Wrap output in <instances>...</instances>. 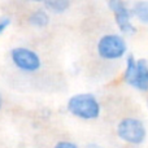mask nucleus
Instances as JSON below:
<instances>
[{"label":"nucleus","instance_id":"10","mask_svg":"<svg viewBox=\"0 0 148 148\" xmlns=\"http://www.w3.org/2000/svg\"><path fill=\"white\" fill-rule=\"evenodd\" d=\"M53 148H79L75 143L73 142H69V140H60L55 144Z\"/></svg>","mask_w":148,"mask_h":148},{"label":"nucleus","instance_id":"1","mask_svg":"<svg viewBox=\"0 0 148 148\" xmlns=\"http://www.w3.org/2000/svg\"><path fill=\"white\" fill-rule=\"evenodd\" d=\"M66 109L70 114L81 120H96L101 113V105L94 94L82 92L75 94L68 100Z\"/></svg>","mask_w":148,"mask_h":148},{"label":"nucleus","instance_id":"14","mask_svg":"<svg viewBox=\"0 0 148 148\" xmlns=\"http://www.w3.org/2000/svg\"><path fill=\"white\" fill-rule=\"evenodd\" d=\"M147 107H148V99H147Z\"/></svg>","mask_w":148,"mask_h":148},{"label":"nucleus","instance_id":"5","mask_svg":"<svg viewBox=\"0 0 148 148\" xmlns=\"http://www.w3.org/2000/svg\"><path fill=\"white\" fill-rule=\"evenodd\" d=\"M12 62L18 70L25 73H35L42 68V60L35 51L27 47H14L10 51Z\"/></svg>","mask_w":148,"mask_h":148},{"label":"nucleus","instance_id":"12","mask_svg":"<svg viewBox=\"0 0 148 148\" xmlns=\"http://www.w3.org/2000/svg\"><path fill=\"white\" fill-rule=\"evenodd\" d=\"M84 148H104V147H101L100 144H97V143H88Z\"/></svg>","mask_w":148,"mask_h":148},{"label":"nucleus","instance_id":"8","mask_svg":"<svg viewBox=\"0 0 148 148\" xmlns=\"http://www.w3.org/2000/svg\"><path fill=\"white\" fill-rule=\"evenodd\" d=\"M43 8L49 13L61 14L70 8V1L69 0H47V1H43Z\"/></svg>","mask_w":148,"mask_h":148},{"label":"nucleus","instance_id":"3","mask_svg":"<svg viewBox=\"0 0 148 148\" xmlns=\"http://www.w3.org/2000/svg\"><path fill=\"white\" fill-rule=\"evenodd\" d=\"M117 135L125 143L139 146L143 144L147 139V127L139 118L125 117L117 125Z\"/></svg>","mask_w":148,"mask_h":148},{"label":"nucleus","instance_id":"4","mask_svg":"<svg viewBox=\"0 0 148 148\" xmlns=\"http://www.w3.org/2000/svg\"><path fill=\"white\" fill-rule=\"evenodd\" d=\"M96 51L103 60H120L127 52V44L120 34H105L97 42Z\"/></svg>","mask_w":148,"mask_h":148},{"label":"nucleus","instance_id":"7","mask_svg":"<svg viewBox=\"0 0 148 148\" xmlns=\"http://www.w3.org/2000/svg\"><path fill=\"white\" fill-rule=\"evenodd\" d=\"M27 22L34 27L43 29L46 26H48L49 23V13L44 8L43 9H35L29 14Z\"/></svg>","mask_w":148,"mask_h":148},{"label":"nucleus","instance_id":"11","mask_svg":"<svg viewBox=\"0 0 148 148\" xmlns=\"http://www.w3.org/2000/svg\"><path fill=\"white\" fill-rule=\"evenodd\" d=\"M10 25V18L8 17H1L0 18V35L7 30V27Z\"/></svg>","mask_w":148,"mask_h":148},{"label":"nucleus","instance_id":"9","mask_svg":"<svg viewBox=\"0 0 148 148\" xmlns=\"http://www.w3.org/2000/svg\"><path fill=\"white\" fill-rule=\"evenodd\" d=\"M133 16L140 23L148 25V0H140L133 4L131 7Z\"/></svg>","mask_w":148,"mask_h":148},{"label":"nucleus","instance_id":"13","mask_svg":"<svg viewBox=\"0 0 148 148\" xmlns=\"http://www.w3.org/2000/svg\"><path fill=\"white\" fill-rule=\"evenodd\" d=\"M1 107H3V97H1V95H0V109H1Z\"/></svg>","mask_w":148,"mask_h":148},{"label":"nucleus","instance_id":"6","mask_svg":"<svg viewBox=\"0 0 148 148\" xmlns=\"http://www.w3.org/2000/svg\"><path fill=\"white\" fill-rule=\"evenodd\" d=\"M110 12L114 16V21L117 25L118 30L123 34V35H133L136 33V27L133 23L131 18H133V12L131 8L122 0H110L108 3Z\"/></svg>","mask_w":148,"mask_h":148},{"label":"nucleus","instance_id":"2","mask_svg":"<svg viewBox=\"0 0 148 148\" xmlns=\"http://www.w3.org/2000/svg\"><path fill=\"white\" fill-rule=\"evenodd\" d=\"M123 81L139 91H148V62L144 59L136 60L133 55H129L126 59Z\"/></svg>","mask_w":148,"mask_h":148}]
</instances>
